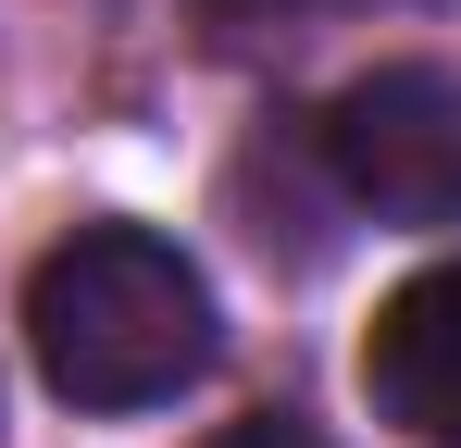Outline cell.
<instances>
[{
	"mask_svg": "<svg viewBox=\"0 0 461 448\" xmlns=\"http://www.w3.org/2000/svg\"><path fill=\"white\" fill-rule=\"evenodd\" d=\"M200 13H212V38H262V25H287L312 0H200Z\"/></svg>",
	"mask_w": 461,
	"mask_h": 448,
	"instance_id": "cell-4",
	"label": "cell"
},
{
	"mask_svg": "<svg viewBox=\"0 0 461 448\" xmlns=\"http://www.w3.org/2000/svg\"><path fill=\"white\" fill-rule=\"evenodd\" d=\"M324 175L375 224H461V75L375 63L324 112Z\"/></svg>",
	"mask_w": 461,
	"mask_h": 448,
	"instance_id": "cell-2",
	"label": "cell"
},
{
	"mask_svg": "<svg viewBox=\"0 0 461 448\" xmlns=\"http://www.w3.org/2000/svg\"><path fill=\"white\" fill-rule=\"evenodd\" d=\"M362 399L399 436L461 448V262H424L411 287H386L375 336H362Z\"/></svg>",
	"mask_w": 461,
	"mask_h": 448,
	"instance_id": "cell-3",
	"label": "cell"
},
{
	"mask_svg": "<svg viewBox=\"0 0 461 448\" xmlns=\"http://www.w3.org/2000/svg\"><path fill=\"white\" fill-rule=\"evenodd\" d=\"M212 448H324V436H312V424H287V411H262V424H225Z\"/></svg>",
	"mask_w": 461,
	"mask_h": 448,
	"instance_id": "cell-5",
	"label": "cell"
},
{
	"mask_svg": "<svg viewBox=\"0 0 461 448\" xmlns=\"http://www.w3.org/2000/svg\"><path fill=\"white\" fill-rule=\"evenodd\" d=\"M212 287L200 262L150 224H76L38 274H25V349L50 373V399L76 411H150L175 386L212 373Z\"/></svg>",
	"mask_w": 461,
	"mask_h": 448,
	"instance_id": "cell-1",
	"label": "cell"
}]
</instances>
